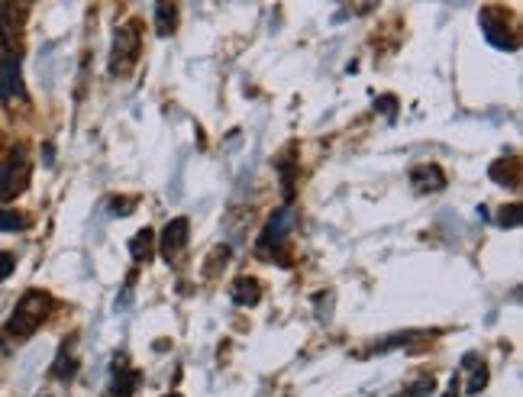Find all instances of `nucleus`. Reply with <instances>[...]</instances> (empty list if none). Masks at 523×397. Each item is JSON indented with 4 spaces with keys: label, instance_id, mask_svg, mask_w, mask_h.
Instances as JSON below:
<instances>
[{
    "label": "nucleus",
    "instance_id": "6",
    "mask_svg": "<svg viewBox=\"0 0 523 397\" xmlns=\"http://www.w3.org/2000/svg\"><path fill=\"white\" fill-rule=\"evenodd\" d=\"M188 236H191V226L185 217H175L172 223L165 226L162 230V252H165V259L172 262V255H178L181 249L188 246Z\"/></svg>",
    "mask_w": 523,
    "mask_h": 397
},
{
    "label": "nucleus",
    "instance_id": "7",
    "mask_svg": "<svg viewBox=\"0 0 523 397\" xmlns=\"http://www.w3.org/2000/svg\"><path fill=\"white\" fill-rule=\"evenodd\" d=\"M26 184V165H23V155H13L7 165H0V201L10 194H17Z\"/></svg>",
    "mask_w": 523,
    "mask_h": 397
},
{
    "label": "nucleus",
    "instance_id": "23",
    "mask_svg": "<svg viewBox=\"0 0 523 397\" xmlns=\"http://www.w3.org/2000/svg\"><path fill=\"white\" fill-rule=\"evenodd\" d=\"M175 397H178V394H175Z\"/></svg>",
    "mask_w": 523,
    "mask_h": 397
},
{
    "label": "nucleus",
    "instance_id": "9",
    "mask_svg": "<svg viewBox=\"0 0 523 397\" xmlns=\"http://www.w3.org/2000/svg\"><path fill=\"white\" fill-rule=\"evenodd\" d=\"M230 297H233L236 307H256V304L262 301V288H259L256 278L246 275V278H236V281H233Z\"/></svg>",
    "mask_w": 523,
    "mask_h": 397
},
{
    "label": "nucleus",
    "instance_id": "14",
    "mask_svg": "<svg viewBox=\"0 0 523 397\" xmlns=\"http://www.w3.org/2000/svg\"><path fill=\"white\" fill-rule=\"evenodd\" d=\"M136 385H139V372H120L117 378H113V394L110 397H133V391H136Z\"/></svg>",
    "mask_w": 523,
    "mask_h": 397
},
{
    "label": "nucleus",
    "instance_id": "1",
    "mask_svg": "<svg viewBox=\"0 0 523 397\" xmlns=\"http://www.w3.org/2000/svg\"><path fill=\"white\" fill-rule=\"evenodd\" d=\"M49 310H52L49 294H42V291H26V294L20 297L17 310H13L10 323H7V333L17 336V339L33 336V333L39 330V323L49 317Z\"/></svg>",
    "mask_w": 523,
    "mask_h": 397
},
{
    "label": "nucleus",
    "instance_id": "21",
    "mask_svg": "<svg viewBox=\"0 0 523 397\" xmlns=\"http://www.w3.org/2000/svg\"><path fill=\"white\" fill-rule=\"evenodd\" d=\"M375 107H381V110H385V113H388V117H391V113H394V101H378Z\"/></svg>",
    "mask_w": 523,
    "mask_h": 397
},
{
    "label": "nucleus",
    "instance_id": "13",
    "mask_svg": "<svg viewBox=\"0 0 523 397\" xmlns=\"http://www.w3.org/2000/svg\"><path fill=\"white\" fill-rule=\"evenodd\" d=\"M462 368H469V372H472L469 394H478V391H482V388L488 385V368H485L482 362H478L475 356H465V359H462Z\"/></svg>",
    "mask_w": 523,
    "mask_h": 397
},
{
    "label": "nucleus",
    "instance_id": "10",
    "mask_svg": "<svg viewBox=\"0 0 523 397\" xmlns=\"http://www.w3.org/2000/svg\"><path fill=\"white\" fill-rule=\"evenodd\" d=\"M482 33L488 36V42L494 49H507V52L514 49V39H511V33H507V26L498 23V17H494L491 10L482 13Z\"/></svg>",
    "mask_w": 523,
    "mask_h": 397
},
{
    "label": "nucleus",
    "instance_id": "5",
    "mask_svg": "<svg viewBox=\"0 0 523 397\" xmlns=\"http://www.w3.org/2000/svg\"><path fill=\"white\" fill-rule=\"evenodd\" d=\"M0 101L4 104L26 101V84H23V75H20L17 55H4V59H0Z\"/></svg>",
    "mask_w": 523,
    "mask_h": 397
},
{
    "label": "nucleus",
    "instance_id": "20",
    "mask_svg": "<svg viewBox=\"0 0 523 397\" xmlns=\"http://www.w3.org/2000/svg\"><path fill=\"white\" fill-rule=\"evenodd\" d=\"M113 214H133V204H113Z\"/></svg>",
    "mask_w": 523,
    "mask_h": 397
},
{
    "label": "nucleus",
    "instance_id": "11",
    "mask_svg": "<svg viewBox=\"0 0 523 397\" xmlns=\"http://www.w3.org/2000/svg\"><path fill=\"white\" fill-rule=\"evenodd\" d=\"M178 30V10L172 4H155V33L172 36Z\"/></svg>",
    "mask_w": 523,
    "mask_h": 397
},
{
    "label": "nucleus",
    "instance_id": "17",
    "mask_svg": "<svg viewBox=\"0 0 523 397\" xmlns=\"http://www.w3.org/2000/svg\"><path fill=\"white\" fill-rule=\"evenodd\" d=\"M520 220H523V210H520V204L504 207V210H501V217H498V223L504 226V230H517Z\"/></svg>",
    "mask_w": 523,
    "mask_h": 397
},
{
    "label": "nucleus",
    "instance_id": "16",
    "mask_svg": "<svg viewBox=\"0 0 523 397\" xmlns=\"http://www.w3.org/2000/svg\"><path fill=\"white\" fill-rule=\"evenodd\" d=\"M226 262H230V246H217L214 255H210L207 268H204V275H207V278H214V275L220 272V268H226Z\"/></svg>",
    "mask_w": 523,
    "mask_h": 397
},
{
    "label": "nucleus",
    "instance_id": "15",
    "mask_svg": "<svg viewBox=\"0 0 523 397\" xmlns=\"http://www.w3.org/2000/svg\"><path fill=\"white\" fill-rule=\"evenodd\" d=\"M26 226V217L20 214V210H0V230L4 233H17Z\"/></svg>",
    "mask_w": 523,
    "mask_h": 397
},
{
    "label": "nucleus",
    "instance_id": "8",
    "mask_svg": "<svg viewBox=\"0 0 523 397\" xmlns=\"http://www.w3.org/2000/svg\"><path fill=\"white\" fill-rule=\"evenodd\" d=\"M411 184L417 194H436L446 188V175L440 165H417L411 172Z\"/></svg>",
    "mask_w": 523,
    "mask_h": 397
},
{
    "label": "nucleus",
    "instance_id": "19",
    "mask_svg": "<svg viewBox=\"0 0 523 397\" xmlns=\"http://www.w3.org/2000/svg\"><path fill=\"white\" fill-rule=\"evenodd\" d=\"M13 272V255L10 252H0V281Z\"/></svg>",
    "mask_w": 523,
    "mask_h": 397
},
{
    "label": "nucleus",
    "instance_id": "2",
    "mask_svg": "<svg viewBox=\"0 0 523 397\" xmlns=\"http://www.w3.org/2000/svg\"><path fill=\"white\" fill-rule=\"evenodd\" d=\"M136 62H139V30H136L133 23H123V26H117V33H113L110 75L113 78L130 75Z\"/></svg>",
    "mask_w": 523,
    "mask_h": 397
},
{
    "label": "nucleus",
    "instance_id": "3",
    "mask_svg": "<svg viewBox=\"0 0 523 397\" xmlns=\"http://www.w3.org/2000/svg\"><path fill=\"white\" fill-rule=\"evenodd\" d=\"M23 26H26L23 4H0V42H4V49H10V55H20Z\"/></svg>",
    "mask_w": 523,
    "mask_h": 397
},
{
    "label": "nucleus",
    "instance_id": "4",
    "mask_svg": "<svg viewBox=\"0 0 523 397\" xmlns=\"http://www.w3.org/2000/svg\"><path fill=\"white\" fill-rule=\"evenodd\" d=\"M294 223H298V214H294L291 204L281 207V210H275V214L268 217V226H265V233H262V239H259V249H262V252L272 249V246L281 249V246H285V239L291 236Z\"/></svg>",
    "mask_w": 523,
    "mask_h": 397
},
{
    "label": "nucleus",
    "instance_id": "12",
    "mask_svg": "<svg viewBox=\"0 0 523 397\" xmlns=\"http://www.w3.org/2000/svg\"><path fill=\"white\" fill-rule=\"evenodd\" d=\"M152 243H155V233L149 230V226H146V230H139V233L130 239L133 259H136V262H149V259H152Z\"/></svg>",
    "mask_w": 523,
    "mask_h": 397
},
{
    "label": "nucleus",
    "instance_id": "22",
    "mask_svg": "<svg viewBox=\"0 0 523 397\" xmlns=\"http://www.w3.org/2000/svg\"><path fill=\"white\" fill-rule=\"evenodd\" d=\"M443 397H459V385H456V378H452V388H449Z\"/></svg>",
    "mask_w": 523,
    "mask_h": 397
},
{
    "label": "nucleus",
    "instance_id": "18",
    "mask_svg": "<svg viewBox=\"0 0 523 397\" xmlns=\"http://www.w3.org/2000/svg\"><path fill=\"white\" fill-rule=\"evenodd\" d=\"M433 388H436V381H433V378H420L417 385H414L411 391H407V394H401V397H427Z\"/></svg>",
    "mask_w": 523,
    "mask_h": 397
}]
</instances>
